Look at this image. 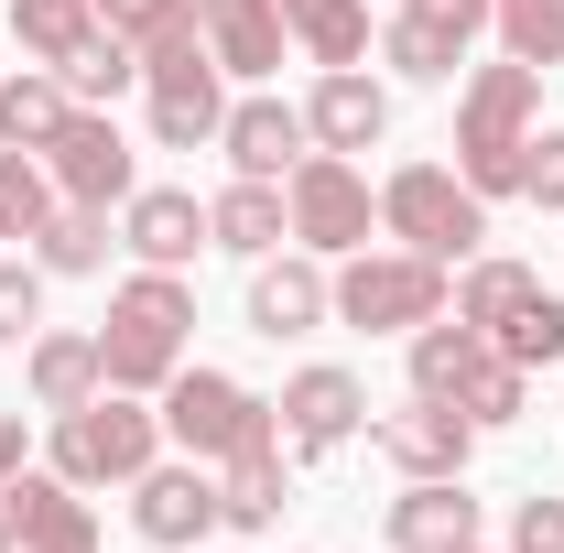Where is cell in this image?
Segmentation results:
<instances>
[{
    "label": "cell",
    "instance_id": "cell-9",
    "mask_svg": "<svg viewBox=\"0 0 564 553\" xmlns=\"http://www.w3.org/2000/svg\"><path fill=\"white\" fill-rule=\"evenodd\" d=\"M131 532H141L152 553H207V532H228V510H217V478L196 467V456H174V467L152 456V467L131 478Z\"/></svg>",
    "mask_w": 564,
    "mask_h": 553
},
{
    "label": "cell",
    "instance_id": "cell-21",
    "mask_svg": "<svg viewBox=\"0 0 564 553\" xmlns=\"http://www.w3.org/2000/svg\"><path fill=\"white\" fill-rule=\"evenodd\" d=\"M499 347L467 326V315H434V326H413V391L423 402H467V380L489 369Z\"/></svg>",
    "mask_w": 564,
    "mask_h": 553
},
{
    "label": "cell",
    "instance_id": "cell-19",
    "mask_svg": "<svg viewBox=\"0 0 564 553\" xmlns=\"http://www.w3.org/2000/svg\"><path fill=\"white\" fill-rule=\"evenodd\" d=\"M478 543V499L467 478H413L391 499V553H467Z\"/></svg>",
    "mask_w": 564,
    "mask_h": 553
},
{
    "label": "cell",
    "instance_id": "cell-24",
    "mask_svg": "<svg viewBox=\"0 0 564 553\" xmlns=\"http://www.w3.org/2000/svg\"><path fill=\"white\" fill-rule=\"evenodd\" d=\"M282 499H293V467H282V445H239V456L217 467V510H228V532H272Z\"/></svg>",
    "mask_w": 564,
    "mask_h": 553
},
{
    "label": "cell",
    "instance_id": "cell-25",
    "mask_svg": "<svg viewBox=\"0 0 564 553\" xmlns=\"http://www.w3.org/2000/svg\"><path fill=\"white\" fill-rule=\"evenodd\" d=\"M66 76L55 66H22V76H0V141H11V152H44V141L66 131Z\"/></svg>",
    "mask_w": 564,
    "mask_h": 553
},
{
    "label": "cell",
    "instance_id": "cell-7",
    "mask_svg": "<svg viewBox=\"0 0 564 553\" xmlns=\"http://www.w3.org/2000/svg\"><path fill=\"white\" fill-rule=\"evenodd\" d=\"M445 315V261H423V250H348L337 261V326L358 337H413Z\"/></svg>",
    "mask_w": 564,
    "mask_h": 553
},
{
    "label": "cell",
    "instance_id": "cell-35",
    "mask_svg": "<svg viewBox=\"0 0 564 553\" xmlns=\"http://www.w3.org/2000/svg\"><path fill=\"white\" fill-rule=\"evenodd\" d=\"M44 326V261H0V347H33Z\"/></svg>",
    "mask_w": 564,
    "mask_h": 553
},
{
    "label": "cell",
    "instance_id": "cell-39",
    "mask_svg": "<svg viewBox=\"0 0 564 553\" xmlns=\"http://www.w3.org/2000/svg\"><path fill=\"white\" fill-rule=\"evenodd\" d=\"M0 553H22V543H11V521H0Z\"/></svg>",
    "mask_w": 564,
    "mask_h": 553
},
{
    "label": "cell",
    "instance_id": "cell-1",
    "mask_svg": "<svg viewBox=\"0 0 564 553\" xmlns=\"http://www.w3.org/2000/svg\"><path fill=\"white\" fill-rule=\"evenodd\" d=\"M532 120H543V66L499 55L456 87V174L478 196H521V152H532Z\"/></svg>",
    "mask_w": 564,
    "mask_h": 553
},
{
    "label": "cell",
    "instance_id": "cell-5",
    "mask_svg": "<svg viewBox=\"0 0 564 553\" xmlns=\"http://www.w3.org/2000/svg\"><path fill=\"white\" fill-rule=\"evenodd\" d=\"M152 456H163V413L141 391H98V402L55 413V478L76 488H131Z\"/></svg>",
    "mask_w": 564,
    "mask_h": 553
},
{
    "label": "cell",
    "instance_id": "cell-36",
    "mask_svg": "<svg viewBox=\"0 0 564 553\" xmlns=\"http://www.w3.org/2000/svg\"><path fill=\"white\" fill-rule=\"evenodd\" d=\"M185 11H196V0H98V22H109L120 44H152V33H174Z\"/></svg>",
    "mask_w": 564,
    "mask_h": 553
},
{
    "label": "cell",
    "instance_id": "cell-34",
    "mask_svg": "<svg viewBox=\"0 0 564 553\" xmlns=\"http://www.w3.org/2000/svg\"><path fill=\"white\" fill-rule=\"evenodd\" d=\"M521 402H532V369H510V358H489V369L467 380V402H456V413H467L478 434H489V423H521Z\"/></svg>",
    "mask_w": 564,
    "mask_h": 553
},
{
    "label": "cell",
    "instance_id": "cell-8",
    "mask_svg": "<svg viewBox=\"0 0 564 553\" xmlns=\"http://www.w3.org/2000/svg\"><path fill=\"white\" fill-rule=\"evenodd\" d=\"M282 207H293V250H315V261H348V250H369V228H380V196H369V174H358L348 152H304L282 174Z\"/></svg>",
    "mask_w": 564,
    "mask_h": 553
},
{
    "label": "cell",
    "instance_id": "cell-18",
    "mask_svg": "<svg viewBox=\"0 0 564 553\" xmlns=\"http://www.w3.org/2000/svg\"><path fill=\"white\" fill-rule=\"evenodd\" d=\"M304 131H315V152H369V141H391V98H380V76L326 66V76H315V98H304Z\"/></svg>",
    "mask_w": 564,
    "mask_h": 553
},
{
    "label": "cell",
    "instance_id": "cell-31",
    "mask_svg": "<svg viewBox=\"0 0 564 553\" xmlns=\"http://www.w3.org/2000/svg\"><path fill=\"white\" fill-rule=\"evenodd\" d=\"M532 261H499V250H478V261H467V272H456V315H467V326H478V337H489L499 315H510V304H521V293H532Z\"/></svg>",
    "mask_w": 564,
    "mask_h": 553
},
{
    "label": "cell",
    "instance_id": "cell-28",
    "mask_svg": "<svg viewBox=\"0 0 564 553\" xmlns=\"http://www.w3.org/2000/svg\"><path fill=\"white\" fill-rule=\"evenodd\" d=\"M489 347L510 358V369H554V358H564V293H543V282H532V293L489 326Z\"/></svg>",
    "mask_w": 564,
    "mask_h": 553
},
{
    "label": "cell",
    "instance_id": "cell-4",
    "mask_svg": "<svg viewBox=\"0 0 564 553\" xmlns=\"http://www.w3.org/2000/svg\"><path fill=\"white\" fill-rule=\"evenodd\" d=\"M380 228H391V250H423V261H478L489 196H478L456 163H402V174L380 185Z\"/></svg>",
    "mask_w": 564,
    "mask_h": 553
},
{
    "label": "cell",
    "instance_id": "cell-15",
    "mask_svg": "<svg viewBox=\"0 0 564 553\" xmlns=\"http://www.w3.org/2000/svg\"><path fill=\"white\" fill-rule=\"evenodd\" d=\"M369 445L402 467V478H467V456H478V423L456 413V402H402V413H380L369 423Z\"/></svg>",
    "mask_w": 564,
    "mask_h": 553
},
{
    "label": "cell",
    "instance_id": "cell-12",
    "mask_svg": "<svg viewBox=\"0 0 564 553\" xmlns=\"http://www.w3.org/2000/svg\"><path fill=\"white\" fill-rule=\"evenodd\" d=\"M0 521H11V543H22V553H98V510H87V488L55 478V467L0 478Z\"/></svg>",
    "mask_w": 564,
    "mask_h": 553
},
{
    "label": "cell",
    "instance_id": "cell-17",
    "mask_svg": "<svg viewBox=\"0 0 564 553\" xmlns=\"http://www.w3.org/2000/svg\"><path fill=\"white\" fill-rule=\"evenodd\" d=\"M217 152H228V174H250V185H282L315 131H304V109H282V98H239L228 120H217Z\"/></svg>",
    "mask_w": 564,
    "mask_h": 553
},
{
    "label": "cell",
    "instance_id": "cell-20",
    "mask_svg": "<svg viewBox=\"0 0 564 553\" xmlns=\"http://www.w3.org/2000/svg\"><path fill=\"white\" fill-rule=\"evenodd\" d=\"M196 33H207V55L228 76H272L282 66V0H196Z\"/></svg>",
    "mask_w": 564,
    "mask_h": 553
},
{
    "label": "cell",
    "instance_id": "cell-6",
    "mask_svg": "<svg viewBox=\"0 0 564 553\" xmlns=\"http://www.w3.org/2000/svg\"><path fill=\"white\" fill-rule=\"evenodd\" d=\"M217 76H228V66L207 55L196 11H185L174 33H152V44H141V87H152V141H163V152H196V141H217V120H228Z\"/></svg>",
    "mask_w": 564,
    "mask_h": 553
},
{
    "label": "cell",
    "instance_id": "cell-22",
    "mask_svg": "<svg viewBox=\"0 0 564 553\" xmlns=\"http://www.w3.org/2000/svg\"><path fill=\"white\" fill-rule=\"evenodd\" d=\"M207 239L228 250V261H272L282 239H293V207H282V185H250V174H239V185L207 207Z\"/></svg>",
    "mask_w": 564,
    "mask_h": 553
},
{
    "label": "cell",
    "instance_id": "cell-40",
    "mask_svg": "<svg viewBox=\"0 0 564 553\" xmlns=\"http://www.w3.org/2000/svg\"><path fill=\"white\" fill-rule=\"evenodd\" d=\"M467 553H489V543H467Z\"/></svg>",
    "mask_w": 564,
    "mask_h": 553
},
{
    "label": "cell",
    "instance_id": "cell-37",
    "mask_svg": "<svg viewBox=\"0 0 564 553\" xmlns=\"http://www.w3.org/2000/svg\"><path fill=\"white\" fill-rule=\"evenodd\" d=\"M510 553H564V499H543V488H532V499L510 510Z\"/></svg>",
    "mask_w": 564,
    "mask_h": 553
},
{
    "label": "cell",
    "instance_id": "cell-11",
    "mask_svg": "<svg viewBox=\"0 0 564 553\" xmlns=\"http://www.w3.org/2000/svg\"><path fill=\"white\" fill-rule=\"evenodd\" d=\"M489 33V0H391V33H380V66L402 76H456L467 66V44Z\"/></svg>",
    "mask_w": 564,
    "mask_h": 553
},
{
    "label": "cell",
    "instance_id": "cell-16",
    "mask_svg": "<svg viewBox=\"0 0 564 553\" xmlns=\"http://www.w3.org/2000/svg\"><path fill=\"white\" fill-rule=\"evenodd\" d=\"M120 250H131L141 272H185L207 239V207L185 196V185H131V207H120Z\"/></svg>",
    "mask_w": 564,
    "mask_h": 553
},
{
    "label": "cell",
    "instance_id": "cell-27",
    "mask_svg": "<svg viewBox=\"0 0 564 553\" xmlns=\"http://www.w3.org/2000/svg\"><path fill=\"white\" fill-rule=\"evenodd\" d=\"M282 33L315 66H358L369 55V0H282Z\"/></svg>",
    "mask_w": 564,
    "mask_h": 553
},
{
    "label": "cell",
    "instance_id": "cell-10",
    "mask_svg": "<svg viewBox=\"0 0 564 553\" xmlns=\"http://www.w3.org/2000/svg\"><path fill=\"white\" fill-rule=\"evenodd\" d=\"M44 174H55L66 207H131V185H141V163H131L109 109H66V131L44 141Z\"/></svg>",
    "mask_w": 564,
    "mask_h": 553
},
{
    "label": "cell",
    "instance_id": "cell-41",
    "mask_svg": "<svg viewBox=\"0 0 564 553\" xmlns=\"http://www.w3.org/2000/svg\"><path fill=\"white\" fill-rule=\"evenodd\" d=\"M554 141H564V131H554Z\"/></svg>",
    "mask_w": 564,
    "mask_h": 553
},
{
    "label": "cell",
    "instance_id": "cell-13",
    "mask_svg": "<svg viewBox=\"0 0 564 553\" xmlns=\"http://www.w3.org/2000/svg\"><path fill=\"white\" fill-rule=\"evenodd\" d=\"M337 315V272L315 261V250H272V261H250V337H315Z\"/></svg>",
    "mask_w": 564,
    "mask_h": 553
},
{
    "label": "cell",
    "instance_id": "cell-32",
    "mask_svg": "<svg viewBox=\"0 0 564 553\" xmlns=\"http://www.w3.org/2000/svg\"><path fill=\"white\" fill-rule=\"evenodd\" d=\"M489 33L521 66H564V0H489Z\"/></svg>",
    "mask_w": 564,
    "mask_h": 553
},
{
    "label": "cell",
    "instance_id": "cell-26",
    "mask_svg": "<svg viewBox=\"0 0 564 553\" xmlns=\"http://www.w3.org/2000/svg\"><path fill=\"white\" fill-rule=\"evenodd\" d=\"M33 261L55 282H87V272H109V207H66L55 196V217L33 228Z\"/></svg>",
    "mask_w": 564,
    "mask_h": 553
},
{
    "label": "cell",
    "instance_id": "cell-2",
    "mask_svg": "<svg viewBox=\"0 0 564 553\" xmlns=\"http://www.w3.org/2000/svg\"><path fill=\"white\" fill-rule=\"evenodd\" d=\"M185 337H196V293L185 272H131L109 293V326H98V369H109V391H163L174 369H185Z\"/></svg>",
    "mask_w": 564,
    "mask_h": 553
},
{
    "label": "cell",
    "instance_id": "cell-30",
    "mask_svg": "<svg viewBox=\"0 0 564 553\" xmlns=\"http://www.w3.org/2000/svg\"><path fill=\"white\" fill-rule=\"evenodd\" d=\"M11 33H22L33 66H66L76 44L98 33V0H11Z\"/></svg>",
    "mask_w": 564,
    "mask_h": 553
},
{
    "label": "cell",
    "instance_id": "cell-3",
    "mask_svg": "<svg viewBox=\"0 0 564 553\" xmlns=\"http://www.w3.org/2000/svg\"><path fill=\"white\" fill-rule=\"evenodd\" d=\"M163 445L196 456V467H228L239 445H282V413L228 369H174L163 380Z\"/></svg>",
    "mask_w": 564,
    "mask_h": 553
},
{
    "label": "cell",
    "instance_id": "cell-38",
    "mask_svg": "<svg viewBox=\"0 0 564 553\" xmlns=\"http://www.w3.org/2000/svg\"><path fill=\"white\" fill-rule=\"evenodd\" d=\"M22 467H33V423L0 413V478H22Z\"/></svg>",
    "mask_w": 564,
    "mask_h": 553
},
{
    "label": "cell",
    "instance_id": "cell-14",
    "mask_svg": "<svg viewBox=\"0 0 564 553\" xmlns=\"http://www.w3.org/2000/svg\"><path fill=\"white\" fill-rule=\"evenodd\" d=\"M272 413H282V456H337L358 423H369V391H358L348 369H326V358H315V369H293V380H282Z\"/></svg>",
    "mask_w": 564,
    "mask_h": 553
},
{
    "label": "cell",
    "instance_id": "cell-29",
    "mask_svg": "<svg viewBox=\"0 0 564 553\" xmlns=\"http://www.w3.org/2000/svg\"><path fill=\"white\" fill-rule=\"evenodd\" d=\"M55 76H66V98H76V109H109L120 87H141V44H120V33L98 22V33H87V44H76Z\"/></svg>",
    "mask_w": 564,
    "mask_h": 553
},
{
    "label": "cell",
    "instance_id": "cell-23",
    "mask_svg": "<svg viewBox=\"0 0 564 553\" xmlns=\"http://www.w3.org/2000/svg\"><path fill=\"white\" fill-rule=\"evenodd\" d=\"M22 369H33V413H76V402H98V391H109L98 337H44V326H33Z\"/></svg>",
    "mask_w": 564,
    "mask_h": 553
},
{
    "label": "cell",
    "instance_id": "cell-33",
    "mask_svg": "<svg viewBox=\"0 0 564 553\" xmlns=\"http://www.w3.org/2000/svg\"><path fill=\"white\" fill-rule=\"evenodd\" d=\"M55 217V174H44V152H11L0 141V239H33Z\"/></svg>",
    "mask_w": 564,
    "mask_h": 553
}]
</instances>
